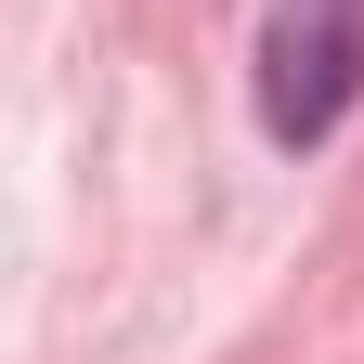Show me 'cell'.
I'll list each match as a JSON object with an SVG mask.
<instances>
[{"label":"cell","mask_w":364,"mask_h":364,"mask_svg":"<svg viewBox=\"0 0 364 364\" xmlns=\"http://www.w3.org/2000/svg\"><path fill=\"white\" fill-rule=\"evenodd\" d=\"M364 105V0H273L260 14V130L287 156L338 144V117Z\"/></svg>","instance_id":"6da1fadb"}]
</instances>
